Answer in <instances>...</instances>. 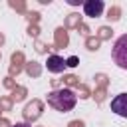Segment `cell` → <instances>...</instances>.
<instances>
[{
	"instance_id": "1",
	"label": "cell",
	"mask_w": 127,
	"mask_h": 127,
	"mask_svg": "<svg viewBox=\"0 0 127 127\" xmlns=\"http://www.w3.org/2000/svg\"><path fill=\"white\" fill-rule=\"evenodd\" d=\"M77 103V95L73 89L69 87H62V89H54L48 93V105L54 107L56 111H62V113H67L75 107Z\"/></svg>"
},
{
	"instance_id": "2",
	"label": "cell",
	"mask_w": 127,
	"mask_h": 127,
	"mask_svg": "<svg viewBox=\"0 0 127 127\" xmlns=\"http://www.w3.org/2000/svg\"><path fill=\"white\" fill-rule=\"evenodd\" d=\"M111 60L117 67L127 69V34L119 36L111 48Z\"/></svg>"
},
{
	"instance_id": "3",
	"label": "cell",
	"mask_w": 127,
	"mask_h": 127,
	"mask_svg": "<svg viewBox=\"0 0 127 127\" xmlns=\"http://www.w3.org/2000/svg\"><path fill=\"white\" fill-rule=\"evenodd\" d=\"M103 10H105L103 0H85V2H83V14L89 16V18H97V16H101Z\"/></svg>"
},
{
	"instance_id": "4",
	"label": "cell",
	"mask_w": 127,
	"mask_h": 127,
	"mask_svg": "<svg viewBox=\"0 0 127 127\" xmlns=\"http://www.w3.org/2000/svg\"><path fill=\"white\" fill-rule=\"evenodd\" d=\"M111 111L115 115L127 119V93H119L111 99Z\"/></svg>"
},
{
	"instance_id": "5",
	"label": "cell",
	"mask_w": 127,
	"mask_h": 127,
	"mask_svg": "<svg viewBox=\"0 0 127 127\" xmlns=\"http://www.w3.org/2000/svg\"><path fill=\"white\" fill-rule=\"evenodd\" d=\"M46 67H48V71H52V73H62V71L67 67V64H65V60H64L62 56H50L48 62H46Z\"/></svg>"
},
{
	"instance_id": "6",
	"label": "cell",
	"mask_w": 127,
	"mask_h": 127,
	"mask_svg": "<svg viewBox=\"0 0 127 127\" xmlns=\"http://www.w3.org/2000/svg\"><path fill=\"white\" fill-rule=\"evenodd\" d=\"M65 64H67V67H75V65H77V58L71 56L69 60H65Z\"/></svg>"
},
{
	"instance_id": "7",
	"label": "cell",
	"mask_w": 127,
	"mask_h": 127,
	"mask_svg": "<svg viewBox=\"0 0 127 127\" xmlns=\"http://www.w3.org/2000/svg\"><path fill=\"white\" fill-rule=\"evenodd\" d=\"M71 6H77V4H81V0H67Z\"/></svg>"
},
{
	"instance_id": "8",
	"label": "cell",
	"mask_w": 127,
	"mask_h": 127,
	"mask_svg": "<svg viewBox=\"0 0 127 127\" xmlns=\"http://www.w3.org/2000/svg\"><path fill=\"white\" fill-rule=\"evenodd\" d=\"M12 127H30L28 123H16V125H12Z\"/></svg>"
}]
</instances>
